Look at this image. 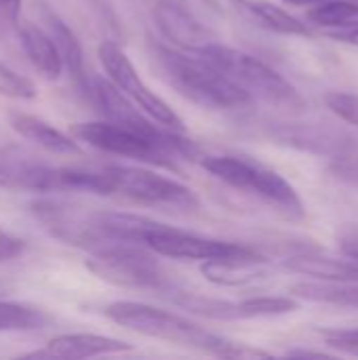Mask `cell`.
<instances>
[{
	"label": "cell",
	"instance_id": "obj_17",
	"mask_svg": "<svg viewBox=\"0 0 358 360\" xmlns=\"http://www.w3.org/2000/svg\"><path fill=\"white\" fill-rule=\"evenodd\" d=\"M11 127L19 137L32 141L34 146H38V148H42V150H46L51 154H61V156L80 154V146H78L74 135L70 137V135L61 133L59 129L51 127L49 122H44L38 116L13 114L11 116Z\"/></svg>",
	"mask_w": 358,
	"mask_h": 360
},
{
	"label": "cell",
	"instance_id": "obj_24",
	"mask_svg": "<svg viewBox=\"0 0 358 360\" xmlns=\"http://www.w3.org/2000/svg\"><path fill=\"white\" fill-rule=\"evenodd\" d=\"M0 95L27 101V99L36 97V84L27 76L0 63Z\"/></svg>",
	"mask_w": 358,
	"mask_h": 360
},
{
	"label": "cell",
	"instance_id": "obj_29",
	"mask_svg": "<svg viewBox=\"0 0 358 360\" xmlns=\"http://www.w3.org/2000/svg\"><path fill=\"white\" fill-rule=\"evenodd\" d=\"M21 4H23V0H0V23L19 27Z\"/></svg>",
	"mask_w": 358,
	"mask_h": 360
},
{
	"label": "cell",
	"instance_id": "obj_5",
	"mask_svg": "<svg viewBox=\"0 0 358 360\" xmlns=\"http://www.w3.org/2000/svg\"><path fill=\"white\" fill-rule=\"evenodd\" d=\"M87 268L101 281L129 289L169 291L171 281L156 253L137 243H106L91 251Z\"/></svg>",
	"mask_w": 358,
	"mask_h": 360
},
{
	"label": "cell",
	"instance_id": "obj_8",
	"mask_svg": "<svg viewBox=\"0 0 358 360\" xmlns=\"http://www.w3.org/2000/svg\"><path fill=\"white\" fill-rule=\"evenodd\" d=\"M110 173L114 177V194H120L139 205L152 207H177V209H196V194L165 175H158L143 167H118L112 165Z\"/></svg>",
	"mask_w": 358,
	"mask_h": 360
},
{
	"label": "cell",
	"instance_id": "obj_2",
	"mask_svg": "<svg viewBox=\"0 0 358 360\" xmlns=\"http://www.w3.org/2000/svg\"><path fill=\"white\" fill-rule=\"evenodd\" d=\"M152 59L162 80L184 99L209 110H236L253 101V97L228 78L219 68L200 55L188 57L160 42L150 44Z\"/></svg>",
	"mask_w": 358,
	"mask_h": 360
},
{
	"label": "cell",
	"instance_id": "obj_10",
	"mask_svg": "<svg viewBox=\"0 0 358 360\" xmlns=\"http://www.w3.org/2000/svg\"><path fill=\"white\" fill-rule=\"evenodd\" d=\"M0 188L13 192H63V167H51L19 148L0 152Z\"/></svg>",
	"mask_w": 358,
	"mask_h": 360
},
{
	"label": "cell",
	"instance_id": "obj_15",
	"mask_svg": "<svg viewBox=\"0 0 358 360\" xmlns=\"http://www.w3.org/2000/svg\"><path fill=\"white\" fill-rule=\"evenodd\" d=\"M17 32H19L21 49L30 59V63L36 68V72L46 80H57L65 70V63L51 34L34 23H23L17 27Z\"/></svg>",
	"mask_w": 358,
	"mask_h": 360
},
{
	"label": "cell",
	"instance_id": "obj_3",
	"mask_svg": "<svg viewBox=\"0 0 358 360\" xmlns=\"http://www.w3.org/2000/svg\"><path fill=\"white\" fill-rule=\"evenodd\" d=\"M200 57L211 61L238 86H243L253 97V101L257 99L268 103L270 108L287 112H302L306 108V99L298 91V86H293L283 74L245 51L213 42L200 53Z\"/></svg>",
	"mask_w": 358,
	"mask_h": 360
},
{
	"label": "cell",
	"instance_id": "obj_7",
	"mask_svg": "<svg viewBox=\"0 0 358 360\" xmlns=\"http://www.w3.org/2000/svg\"><path fill=\"white\" fill-rule=\"evenodd\" d=\"M97 57L108 74V78L131 99L135 101L146 114H150L154 120H158L165 127H171L175 131H184V122L181 118L175 114V110L162 99L158 97L139 76V72L135 70L133 61L127 57V53L112 40H106L99 44L97 49Z\"/></svg>",
	"mask_w": 358,
	"mask_h": 360
},
{
	"label": "cell",
	"instance_id": "obj_12",
	"mask_svg": "<svg viewBox=\"0 0 358 360\" xmlns=\"http://www.w3.org/2000/svg\"><path fill=\"white\" fill-rule=\"evenodd\" d=\"M131 350L133 346L122 340L95 335V333H65L49 340L46 348L27 352L25 359H93V356L120 354Z\"/></svg>",
	"mask_w": 358,
	"mask_h": 360
},
{
	"label": "cell",
	"instance_id": "obj_31",
	"mask_svg": "<svg viewBox=\"0 0 358 360\" xmlns=\"http://www.w3.org/2000/svg\"><path fill=\"white\" fill-rule=\"evenodd\" d=\"M287 356H302V359H306V356H314V359H329L331 354H327V352H312V350H291V352H287Z\"/></svg>",
	"mask_w": 358,
	"mask_h": 360
},
{
	"label": "cell",
	"instance_id": "obj_1",
	"mask_svg": "<svg viewBox=\"0 0 358 360\" xmlns=\"http://www.w3.org/2000/svg\"><path fill=\"white\" fill-rule=\"evenodd\" d=\"M103 314L139 335L162 340L167 344L184 346L190 350H198L205 354L222 356V359H266L268 352L255 350L247 344L232 342L224 335L211 333L205 327L188 321L186 316H179L171 310L154 308L141 302H112L103 308Z\"/></svg>",
	"mask_w": 358,
	"mask_h": 360
},
{
	"label": "cell",
	"instance_id": "obj_4",
	"mask_svg": "<svg viewBox=\"0 0 358 360\" xmlns=\"http://www.w3.org/2000/svg\"><path fill=\"white\" fill-rule=\"evenodd\" d=\"M203 167L226 186L266 200L289 219H304L306 215L304 202L295 188L281 173L264 167L262 162L243 156L219 154L205 156Z\"/></svg>",
	"mask_w": 358,
	"mask_h": 360
},
{
	"label": "cell",
	"instance_id": "obj_11",
	"mask_svg": "<svg viewBox=\"0 0 358 360\" xmlns=\"http://www.w3.org/2000/svg\"><path fill=\"white\" fill-rule=\"evenodd\" d=\"M152 19L171 44L192 55H200L207 46L217 42L215 34L177 0H158L152 8Z\"/></svg>",
	"mask_w": 358,
	"mask_h": 360
},
{
	"label": "cell",
	"instance_id": "obj_25",
	"mask_svg": "<svg viewBox=\"0 0 358 360\" xmlns=\"http://www.w3.org/2000/svg\"><path fill=\"white\" fill-rule=\"evenodd\" d=\"M325 105L344 122L358 129V95L357 93H342L331 91L325 95Z\"/></svg>",
	"mask_w": 358,
	"mask_h": 360
},
{
	"label": "cell",
	"instance_id": "obj_13",
	"mask_svg": "<svg viewBox=\"0 0 358 360\" xmlns=\"http://www.w3.org/2000/svg\"><path fill=\"white\" fill-rule=\"evenodd\" d=\"M270 137L283 141L287 146H295L300 150L329 154L331 158L346 152L354 146V139L344 135L342 131H333L323 124H289L283 122L270 131Z\"/></svg>",
	"mask_w": 358,
	"mask_h": 360
},
{
	"label": "cell",
	"instance_id": "obj_32",
	"mask_svg": "<svg viewBox=\"0 0 358 360\" xmlns=\"http://www.w3.org/2000/svg\"><path fill=\"white\" fill-rule=\"evenodd\" d=\"M285 2H289V4H298V6H308V4H319V2H325V0H285Z\"/></svg>",
	"mask_w": 358,
	"mask_h": 360
},
{
	"label": "cell",
	"instance_id": "obj_26",
	"mask_svg": "<svg viewBox=\"0 0 358 360\" xmlns=\"http://www.w3.org/2000/svg\"><path fill=\"white\" fill-rule=\"evenodd\" d=\"M329 171L335 179L358 188V148L352 146L348 148L346 152L338 154L331 158V165H329Z\"/></svg>",
	"mask_w": 358,
	"mask_h": 360
},
{
	"label": "cell",
	"instance_id": "obj_16",
	"mask_svg": "<svg viewBox=\"0 0 358 360\" xmlns=\"http://www.w3.org/2000/svg\"><path fill=\"white\" fill-rule=\"evenodd\" d=\"M203 274L209 283L222 287H245L268 276L266 259L257 253L251 257L203 262Z\"/></svg>",
	"mask_w": 358,
	"mask_h": 360
},
{
	"label": "cell",
	"instance_id": "obj_28",
	"mask_svg": "<svg viewBox=\"0 0 358 360\" xmlns=\"http://www.w3.org/2000/svg\"><path fill=\"white\" fill-rule=\"evenodd\" d=\"M25 251V243L0 228V264L17 259Z\"/></svg>",
	"mask_w": 358,
	"mask_h": 360
},
{
	"label": "cell",
	"instance_id": "obj_20",
	"mask_svg": "<svg viewBox=\"0 0 358 360\" xmlns=\"http://www.w3.org/2000/svg\"><path fill=\"white\" fill-rule=\"evenodd\" d=\"M262 27L283 34V36H310L312 30L300 21L298 17H293L291 13H287L285 8L268 2V0H236Z\"/></svg>",
	"mask_w": 358,
	"mask_h": 360
},
{
	"label": "cell",
	"instance_id": "obj_9",
	"mask_svg": "<svg viewBox=\"0 0 358 360\" xmlns=\"http://www.w3.org/2000/svg\"><path fill=\"white\" fill-rule=\"evenodd\" d=\"M146 245L160 257L190 259V262H211V259H232V257L257 255V251H253L245 245L196 236L192 232L179 230L173 226H160L158 230H154L148 236Z\"/></svg>",
	"mask_w": 358,
	"mask_h": 360
},
{
	"label": "cell",
	"instance_id": "obj_19",
	"mask_svg": "<svg viewBox=\"0 0 358 360\" xmlns=\"http://www.w3.org/2000/svg\"><path fill=\"white\" fill-rule=\"evenodd\" d=\"M171 302L192 314L205 316L209 321H247V312L241 302H230V300H217V297H205L198 293H188V291H175L173 287L169 289Z\"/></svg>",
	"mask_w": 358,
	"mask_h": 360
},
{
	"label": "cell",
	"instance_id": "obj_21",
	"mask_svg": "<svg viewBox=\"0 0 358 360\" xmlns=\"http://www.w3.org/2000/svg\"><path fill=\"white\" fill-rule=\"evenodd\" d=\"M289 293L293 297L314 302V304H329L342 308H358V283H295Z\"/></svg>",
	"mask_w": 358,
	"mask_h": 360
},
{
	"label": "cell",
	"instance_id": "obj_27",
	"mask_svg": "<svg viewBox=\"0 0 358 360\" xmlns=\"http://www.w3.org/2000/svg\"><path fill=\"white\" fill-rule=\"evenodd\" d=\"M321 335L329 348L358 356V329H327Z\"/></svg>",
	"mask_w": 358,
	"mask_h": 360
},
{
	"label": "cell",
	"instance_id": "obj_23",
	"mask_svg": "<svg viewBox=\"0 0 358 360\" xmlns=\"http://www.w3.org/2000/svg\"><path fill=\"white\" fill-rule=\"evenodd\" d=\"M49 323V316L32 306L0 300V333L6 331H36Z\"/></svg>",
	"mask_w": 358,
	"mask_h": 360
},
{
	"label": "cell",
	"instance_id": "obj_14",
	"mask_svg": "<svg viewBox=\"0 0 358 360\" xmlns=\"http://www.w3.org/2000/svg\"><path fill=\"white\" fill-rule=\"evenodd\" d=\"M283 268L323 283H358V262L335 259L314 251L293 253L283 259Z\"/></svg>",
	"mask_w": 358,
	"mask_h": 360
},
{
	"label": "cell",
	"instance_id": "obj_30",
	"mask_svg": "<svg viewBox=\"0 0 358 360\" xmlns=\"http://www.w3.org/2000/svg\"><path fill=\"white\" fill-rule=\"evenodd\" d=\"M331 38H335L338 42H346V44L358 46V27H352V30H340V32L331 34Z\"/></svg>",
	"mask_w": 358,
	"mask_h": 360
},
{
	"label": "cell",
	"instance_id": "obj_18",
	"mask_svg": "<svg viewBox=\"0 0 358 360\" xmlns=\"http://www.w3.org/2000/svg\"><path fill=\"white\" fill-rule=\"evenodd\" d=\"M42 19H44L46 32L51 34V38L55 40V44H57V49H59V53L63 57V63H65V70H68L70 78L82 91H87L89 80H87V72H84V53H82L80 40L76 38L72 27L59 15H55L53 11L42 8Z\"/></svg>",
	"mask_w": 358,
	"mask_h": 360
},
{
	"label": "cell",
	"instance_id": "obj_6",
	"mask_svg": "<svg viewBox=\"0 0 358 360\" xmlns=\"http://www.w3.org/2000/svg\"><path fill=\"white\" fill-rule=\"evenodd\" d=\"M70 133L78 141H84L87 146L101 150L106 154L124 156V158H133L139 162L175 169V158L160 143H156V141L148 139L146 135H139L127 127H120L116 122H110V120L76 122L70 129Z\"/></svg>",
	"mask_w": 358,
	"mask_h": 360
},
{
	"label": "cell",
	"instance_id": "obj_22",
	"mask_svg": "<svg viewBox=\"0 0 358 360\" xmlns=\"http://www.w3.org/2000/svg\"><path fill=\"white\" fill-rule=\"evenodd\" d=\"M308 19L323 27L352 30L358 27V2L352 0H325L310 8Z\"/></svg>",
	"mask_w": 358,
	"mask_h": 360
}]
</instances>
